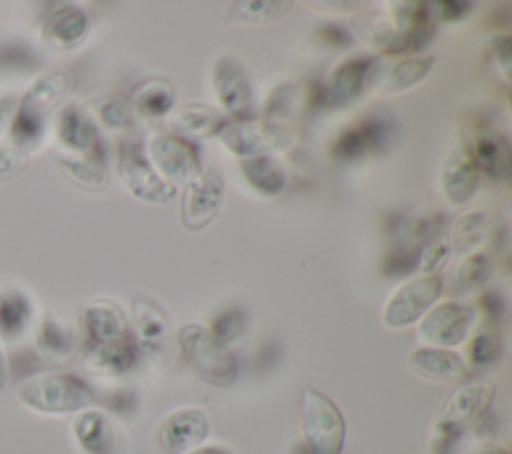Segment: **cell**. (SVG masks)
I'll use <instances>...</instances> for the list:
<instances>
[{
    "label": "cell",
    "mask_w": 512,
    "mask_h": 454,
    "mask_svg": "<svg viewBox=\"0 0 512 454\" xmlns=\"http://www.w3.org/2000/svg\"><path fill=\"white\" fill-rule=\"evenodd\" d=\"M72 86V74L66 70L46 72L28 86L8 126L14 148L28 152V148L38 144L44 134L46 118L64 102Z\"/></svg>",
    "instance_id": "6da1fadb"
},
{
    "label": "cell",
    "mask_w": 512,
    "mask_h": 454,
    "mask_svg": "<svg viewBox=\"0 0 512 454\" xmlns=\"http://www.w3.org/2000/svg\"><path fill=\"white\" fill-rule=\"evenodd\" d=\"M16 396L24 406L42 414L78 412L94 402V394L84 380L62 372H40L24 378Z\"/></svg>",
    "instance_id": "7a4b0ae2"
},
{
    "label": "cell",
    "mask_w": 512,
    "mask_h": 454,
    "mask_svg": "<svg viewBox=\"0 0 512 454\" xmlns=\"http://www.w3.org/2000/svg\"><path fill=\"white\" fill-rule=\"evenodd\" d=\"M300 432L310 454H340L346 436V424L340 408L314 388L300 396Z\"/></svg>",
    "instance_id": "3957f363"
},
{
    "label": "cell",
    "mask_w": 512,
    "mask_h": 454,
    "mask_svg": "<svg viewBox=\"0 0 512 454\" xmlns=\"http://www.w3.org/2000/svg\"><path fill=\"white\" fill-rule=\"evenodd\" d=\"M494 398V386L490 382H476L460 388L454 392L450 402L446 404L444 412L440 414L434 426V454H452L456 442L460 440L462 432L480 422V418L488 412L490 402Z\"/></svg>",
    "instance_id": "277c9868"
},
{
    "label": "cell",
    "mask_w": 512,
    "mask_h": 454,
    "mask_svg": "<svg viewBox=\"0 0 512 454\" xmlns=\"http://www.w3.org/2000/svg\"><path fill=\"white\" fill-rule=\"evenodd\" d=\"M178 344L188 364L196 374L212 386H228L238 376V362L234 354L220 344L208 328L186 324L178 332Z\"/></svg>",
    "instance_id": "5b68a950"
},
{
    "label": "cell",
    "mask_w": 512,
    "mask_h": 454,
    "mask_svg": "<svg viewBox=\"0 0 512 454\" xmlns=\"http://www.w3.org/2000/svg\"><path fill=\"white\" fill-rule=\"evenodd\" d=\"M220 142L238 158H272L292 146V134L264 120H236L218 130Z\"/></svg>",
    "instance_id": "8992f818"
},
{
    "label": "cell",
    "mask_w": 512,
    "mask_h": 454,
    "mask_svg": "<svg viewBox=\"0 0 512 454\" xmlns=\"http://www.w3.org/2000/svg\"><path fill=\"white\" fill-rule=\"evenodd\" d=\"M146 160L170 186H188L202 172L192 144L172 134L152 136L146 144Z\"/></svg>",
    "instance_id": "52a82bcc"
},
{
    "label": "cell",
    "mask_w": 512,
    "mask_h": 454,
    "mask_svg": "<svg viewBox=\"0 0 512 454\" xmlns=\"http://www.w3.org/2000/svg\"><path fill=\"white\" fill-rule=\"evenodd\" d=\"M118 176L128 188V192L150 204H164L168 202L176 190L174 186L166 184L146 160L142 146L138 140H124L118 150Z\"/></svg>",
    "instance_id": "ba28073f"
},
{
    "label": "cell",
    "mask_w": 512,
    "mask_h": 454,
    "mask_svg": "<svg viewBox=\"0 0 512 454\" xmlns=\"http://www.w3.org/2000/svg\"><path fill=\"white\" fill-rule=\"evenodd\" d=\"M224 198V178L212 166L202 170L196 180L184 186L180 202V222L188 232L206 228L220 210Z\"/></svg>",
    "instance_id": "9c48e42d"
},
{
    "label": "cell",
    "mask_w": 512,
    "mask_h": 454,
    "mask_svg": "<svg viewBox=\"0 0 512 454\" xmlns=\"http://www.w3.org/2000/svg\"><path fill=\"white\" fill-rule=\"evenodd\" d=\"M440 292L442 280L436 274L420 276L402 284L384 308V324L388 328H406L414 324L438 300Z\"/></svg>",
    "instance_id": "30bf717a"
},
{
    "label": "cell",
    "mask_w": 512,
    "mask_h": 454,
    "mask_svg": "<svg viewBox=\"0 0 512 454\" xmlns=\"http://www.w3.org/2000/svg\"><path fill=\"white\" fill-rule=\"evenodd\" d=\"M474 320V312L458 302H442L432 308L418 326L420 342L430 348H450L458 346Z\"/></svg>",
    "instance_id": "8fae6325"
},
{
    "label": "cell",
    "mask_w": 512,
    "mask_h": 454,
    "mask_svg": "<svg viewBox=\"0 0 512 454\" xmlns=\"http://www.w3.org/2000/svg\"><path fill=\"white\" fill-rule=\"evenodd\" d=\"M212 88L232 116H244L252 106V88L244 66L232 56H220L212 66Z\"/></svg>",
    "instance_id": "7c38bea8"
},
{
    "label": "cell",
    "mask_w": 512,
    "mask_h": 454,
    "mask_svg": "<svg viewBox=\"0 0 512 454\" xmlns=\"http://www.w3.org/2000/svg\"><path fill=\"white\" fill-rule=\"evenodd\" d=\"M208 418L198 408H180L166 416L158 430V444L166 454H184L208 436Z\"/></svg>",
    "instance_id": "4fadbf2b"
},
{
    "label": "cell",
    "mask_w": 512,
    "mask_h": 454,
    "mask_svg": "<svg viewBox=\"0 0 512 454\" xmlns=\"http://www.w3.org/2000/svg\"><path fill=\"white\" fill-rule=\"evenodd\" d=\"M376 60L368 56H358L342 62L334 72L330 74L326 86H324V102L336 108H342L350 102H354L364 86L370 82V74Z\"/></svg>",
    "instance_id": "5bb4252c"
},
{
    "label": "cell",
    "mask_w": 512,
    "mask_h": 454,
    "mask_svg": "<svg viewBox=\"0 0 512 454\" xmlns=\"http://www.w3.org/2000/svg\"><path fill=\"white\" fill-rule=\"evenodd\" d=\"M58 142L70 156H90L98 148V128L90 114L78 104H68L60 110L56 122Z\"/></svg>",
    "instance_id": "9a60e30c"
},
{
    "label": "cell",
    "mask_w": 512,
    "mask_h": 454,
    "mask_svg": "<svg viewBox=\"0 0 512 454\" xmlns=\"http://www.w3.org/2000/svg\"><path fill=\"white\" fill-rule=\"evenodd\" d=\"M442 190L448 202L464 204L472 198L478 188L480 172L472 160V154L466 146H458L442 168Z\"/></svg>",
    "instance_id": "2e32d148"
},
{
    "label": "cell",
    "mask_w": 512,
    "mask_h": 454,
    "mask_svg": "<svg viewBox=\"0 0 512 454\" xmlns=\"http://www.w3.org/2000/svg\"><path fill=\"white\" fill-rule=\"evenodd\" d=\"M88 28L90 20L84 10L76 6H62L46 18L42 26V38L56 50H70L82 44Z\"/></svg>",
    "instance_id": "e0dca14e"
},
{
    "label": "cell",
    "mask_w": 512,
    "mask_h": 454,
    "mask_svg": "<svg viewBox=\"0 0 512 454\" xmlns=\"http://www.w3.org/2000/svg\"><path fill=\"white\" fill-rule=\"evenodd\" d=\"M432 66H434L432 56L404 58V60H398V62L390 64L388 68H382V70H378V64H374L368 84L378 88L384 94L406 92L412 86L420 84L426 78V74L430 72Z\"/></svg>",
    "instance_id": "ac0fdd59"
},
{
    "label": "cell",
    "mask_w": 512,
    "mask_h": 454,
    "mask_svg": "<svg viewBox=\"0 0 512 454\" xmlns=\"http://www.w3.org/2000/svg\"><path fill=\"white\" fill-rule=\"evenodd\" d=\"M410 368L434 382H462L466 378V366L458 354L444 348H416L410 358Z\"/></svg>",
    "instance_id": "d6986e66"
},
{
    "label": "cell",
    "mask_w": 512,
    "mask_h": 454,
    "mask_svg": "<svg viewBox=\"0 0 512 454\" xmlns=\"http://www.w3.org/2000/svg\"><path fill=\"white\" fill-rule=\"evenodd\" d=\"M134 362L136 346L128 336L96 342L86 354V368L94 374L104 376L124 374L134 366Z\"/></svg>",
    "instance_id": "ffe728a7"
},
{
    "label": "cell",
    "mask_w": 512,
    "mask_h": 454,
    "mask_svg": "<svg viewBox=\"0 0 512 454\" xmlns=\"http://www.w3.org/2000/svg\"><path fill=\"white\" fill-rule=\"evenodd\" d=\"M72 432L76 442L86 454H112L116 444V434L100 410H80L72 422Z\"/></svg>",
    "instance_id": "44dd1931"
},
{
    "label": "cell",
    "mask_w": 512,
    "mask_h": 454,
    "mask_svg": "<svg viewBox=\"0 0 512 454\" xmlns=\"http://www.w3.org/2000/svg\"><path fill=\"white\" fill-rule=\"evenodd\" d=\"M470 154L478 172L490 178H506L510 174V146L504 136L494 132L476 136Z\"/></svg>",
    "instance_id": "7402d4cb"
},
{
    "label": "cell",
    "mask_w": 512,
    "mask_h": 454,
    "mask_svg": "<svg viewBox=\"0 0 512 454\" xmlns=\"http://www.w3.org/2000/svg\"><path fill=\"white\" fill-rule=\"evenodd\" d=\"M34 344L38 354L48 362H66L74 354L76 336L70 326L56 318H44L36 330Z\"/></svg>",
    "instance_id": "603a6c76"
},
{
    "label": "cell",
    "mask_w": 512,
    "mask_h": 454,
    "mask_svg": "<svg viewBox=\"0 0 512 454\" xmlns=\"http://www.w3.org/2000/svg\"><path fill=\"white\" fill-rule=\"evenodd\" d=\"M222 126H224L222 116L216 110L202 104L182 106L170 116V128L176 132V136L184 140L214 134Z\"/></svg>",
    "instance_id": "cb8c5ba5"
},
{
    "label": "cell",
    "mask_w": 512,
    "mask_h": 454,
    "mask_svg": "<svg viewBox=\"0 0 512 454\" xmlns=\"http://www.w3.org/2000/svg\"><path fill=\"white\" fill-rule=\"evenodd\" d=\"M84 326L94 344L128 336L122 312L114 304L102 300L84 308Z\"/></svg>",
    "instance_id": "d4e9b609"
},
{
    "label": "cell",
    "mask_w": 512,
    "mask_h": 454,
    "mask_svg": "<svg viewBox=\"0 0 512 454\" xmlns=\"http://www.w3.org/2000/svg\"><path fill=\"white\" fill-rule=\"evenodd\" d=\"M56 162L64 176L80 188L100 190L106 186V168L100 154L60 156Z\"/></svg>",
    "instance_id": "484cf974"
},
{
    "label": "cell",
    "mask_w": 512,
    "mask_h": 454,
    "mask_svg": "<svg viewBox=\"0 0 512 454\" xmlns=\"http://www.w3.org/2000/svg\"><path fill=\"white\" fill-rule=\"evenodd\" d=\"M246 182L262 196H278L286 188V176L272 158H246L240 162Z\"/></svg>",
    "instance_id": "4316f807"
},
{
    "label": "cell",
    "mask_w": 512,
    "mask_h": 454,
    "mask_svg": "<svg viewBox=\"0 0 512 454\" xmlns=\"http://www.w3.org/2000/svg\"><path fill=\"white\" fill-rule=\"evenodd\" d=\"M292 8V2H268V0H242L228 4V12L224 16L230 24H266L282 18Z\"/></svg>",
    "instance_id": "83f0119b"
},
{
    "label": "cell",
    "mask_w": 512,
    "mask_h": 454,
    "mask_svg": "<svg viewBox=\"0 0 512 454\" xmlns=\"http://www.w3.org/2000/svg\"><path fill=\"white\" fill-rule=\"evenodd\" d=\"M32 320V304L22 292L0 296V336L6 340L20 338Z\"/></svg>",
    "instance_id": "f1b7e54d"
},
{
    "label": "cell",
    "mask_w": 512,
    "mask_h": 454,
    "mask_svg": "<svg viewBox=\"0 0 512 454\" xmlns=\"http://www.w3.org/2000/svg\"><path fill=\"white\" fill-rule=\"evenodd\" d=\"M488 234V218L480 210H472L462 214L450 228V250H456L460 254L476 250L482 240Z\"/></svg>",
    "instance_id": "f546056e"
},
{
    "label": "cell",
    "mask_w": 512,
    "mask_h": 454,
    "mask_svg": "<svg viewBox=\"0 0 512 454\" xmlns=\"http://www.w3.org/2000/svg\"><path fill=\"white\" fill-rule=\"evenodd\" d=\"M130 104H134L146 116H152V118L164 116L174 106L172 86L166 80H158V78L146 80L134 90Z\"/></svg>",
    "instance_id": "4dcf8cb0"
},
{
    "label": "cell",
    "mask_w": 512,
    "mask_h": 454,
    "mask_svg": "<svg viewBox=\"0 0 512 454\" xmlns=\"http://www.w3.org/2000/svg\"><path fill=\"white\" fill-rule=\"evenodd\" d=\"M132 312H134V320H136V328H138L142 346L158 348L166 338V320H164L162 312L146 298L134 300Z\"/></svg>",
    "instance_id": "1f68e13d"
},
{
    "label": "cell",
    "mask_w": 512,
    "mask_h": 454,
    "mask_svg": "<svg viewBox=\"0 0 512 454\" xmlns=\"http://www.w3.org/2000/svg\"><path fill=\"white\" fill-rule=\"evenodd\" d=\"M356 32H358V36H360L366 44H370V46L382 50L384 54L390 50V46H392V44L396 42V38H398V32L394 30L392 22H388L384 16L372 14V12L360 16V18L356 20Z\"/></svg>",
    "instance_id": "d6a6232c"
},
{
    "label": "cell",
    "mask_w": 512,
    "mask_h": 454,
    "mask_svg": "<svg viewBox=\"0 0 512 454\" xmlns=\"http://www.w3.org/2000/svg\"><path fill=\"white\" fill-rule=\"evenodd\" d=\"M502 352V340L496 322L486 320L482 328H478L476 336L472 338L468 346V356L474 364H490L494 362Z\"/></svg>",
    "instance_id": "836d02e7"
},
{
    "label": "cell",
    "mask_w": 512,
    "mask_h": 454,
    "mask_svg": "<svg viewBox=\"0 0 512 454\" xmlns=\"http://www.w3.org/2000/svg\"><path fill=\"white\" fill-rule=\"evenodd\" d=\"M96 116L108 130H126L132 124V104L122 96H106L98 100Z\"/></svg>",
    "instance_id": "e575fe53"
},
{
    "label": "cell",
    "mask_w": 512,
    "mask_h": 454,
    "mask_svg": "<svg viewBox=\"0 0 512 454\" xmlns=\"http://www.w3.org/2000/svg\"><path fill=\"white\" fill-rule=\"evenodd\" d=\"M368 150H370V142H368L366 132H364V128L360 124L354 126V128H348L346 132H342L338 136V140L334 142V146H332L334 158L342 160V162L356 160L362 154H366Z\"/></svg>",
    "instance_id": "d590c367"
},
{
    "label": "cell",
    "mask_w": 512,
    "mask_h": 454,
    "mask_svg": "<svg viewBox=\"0 0 512 454\" xmlns=\"http://www.w3.org/2000/svg\"><path fill=\"white\" fill-rule=\"evenodd\" d=\"M418 248L406 246V244H396L384 258L382 262V272L388 278H402L418 268Z\"/></svg>",
    "instance_id": "8d00e7d4"
},
{
    "label": "cell",
    "mask_w": 512,
    "mask_h": 454,
    "mask_svg": "<svg viewBox=\"0 0 512 454\" xmlns=\"http://www.w3.org/2000/svg\"><path fill=\"white\" fill-rule=\"evenodd\" d=\"M490 276V262L484 254H470L456 272V282L462 290L480 288Z\"/></svg>",
    "instance_id": "74e56055"
},
{
    "label": "cell",
    "mask_w": 512,
    "mask_h": 454,
    "mask_svg": "<svg viewBox=\"0 0 512 454\" xmlns=\"http://www.w3.org/2000/svg\"><path fill=\"white\" fill-rule=\"evenodd\" d=\"M448 254H450L448 238H442L440 234H436L422 246L418 256V268L424 272V276H428L448 258Z\"/></svg>",
    "instance_id": "f35d334b"
},
{
    "label": "cell",
    "mask_w": 512,
    "mask_h": 454,
    "mask_svg": "<svg viewBox=\"0 0 512 454\" xmlns=\"http://www.w3.org/2000/svg\"><path fill=\"white\" fill-rule=\"evenodd\" d=\"M244 328V318H242V312L238 310H228V312H222L214 318L212 322V330L210 334L220 342V344H228L232 342Z\"/></svg>",
    "instance_id": "ab89813d"
},
{
    "label": "cell",
    "mask_w": 512,
    "mask_h": 454,
    "mask_svg": "<svg viewBox=\"0 0 512 454\" xmlns=\"http://www.w3.org/2000/svg\"><path fill=\"white\" fill-rule=\"evenodd\" d=\"M28 152L14 146H0V182L14 178L26 166Z\"/></svg>",
    "instance_id": "60d3db41"
},
{
    "label": "cell",
    "mask_w": 512,
    "mask_h": 454,
    "mask_svg": "<svg viewBox=\"0 0 512 454\" xmlns=\"http://www.w3.org/2000/svg\"><path fill=\"white\" fill-rule=\"evenodd\" d=\"M428 8H430V16L432 18H438V20H444V22H452V20L464 18L470 12L472 4L470 2H454V0H450V2H432V4H428Z\"/></svg>",
    "instance_id": "b9f144b4"
},
{
    "label": "cell",
    "mask_w": 512,
    "mask_h": 454,
    "mask_svg": "<svg viewBox=\"0 0 512 454\" xmlns=\"http://www.w3.org/2000/svg\"><path fill=\"white\" fill-rule=\"evenodd\" d=\"M318 34L326 44L338 46V48H346L352 42V32L342 24H324L318 30Z\"/></svg>",
    "instance_id": "7bdbcfd3"
},
{
    "label": "cell",
    "mask_w": 512,
    "mask_h": 454,
    "mask_svg": "<svg viewBox=\"0 0 512 454\" xmlns=\"http://www.w3.org/2000/svg\"><path fill=\"white\" fill-rule=\"evenodd\" d=\"M492 50H494V56H496L500 68L504 70V76H508V72H510V56H512L510 38H508V36L494 38V40H492Z\"/></svg>",
    "instance_id": "ee69618b"
},
{
    "label": "cell",
    "mask_w": 512,
    "mask_h": 454,
    "mask_svg": "<svg viewBox=\"0 0 512 454\" xmlns=\"http://www.w3.org/2000/svg\"><path fill=\"white\" fill-rule=\"evenodd\" d=\"M16 106H18V102L14 96H0V134L10 126Z\"/></svg>",
    "instance_id": "f6af8a7d"
},
{
    "label": "cell",
    "mask_w": 512,
    "mask_h": 454,
    "mask_svg": "<svg viewBox=\"0 0 512 454\" xmlns=\"http://www.w3.org/2000/svg\"><path fill=\"white\" fill-rule=\"evenodd\" d=\"M480 304H482L484 312H486L490 318L500 316V312H502V298H500L498 294H494V292L484 294V296L480 298Z\"/></svg>",
    "instance_id": "bcb514c9"
},
{
    "label": "cell",
    "mask_w": 512,
    "mask_h": 454,
    "mask_svg": "<svg viewBox=\"0 0 512 454\" xmlns=\"http://www.w3.org/2000/svg\"><path fill=\"white\" fill-rule=\"evenodd\" d=\"M6 382H8V360H6V354L0 346V390H4Z\"/></svg>",
    "instance_id": "7dc6e473"
},
{
    "label": "cell",
    "mask_w": 512,
    "mask_h": 454,
    "mask_svg": "<svg viewBox=\"0 0 512 454\" xmlns=\"http://www.w3.org/2000/svg\"><path fill=\"white\" fill-rule=\"evenodd\" d=\"M188 454H232V452L226 450V448H222V446H204V448L190 450Z\"/></svg>",
    "instance_id": "c3c4849f"
},
{
    "label": "cell",
    "mask_w": 512,
    "mask_h": 454,
    "mask_svg": "<svg viewBox=\"0 0 512 454\" xmlns=\"http://www.w3.org/2000/svg\"><path fill=\"white\" fill-rule=\"evenodd\" d=\"M474 454H508L504 448H500V446H494V444H484V446H480Z\"/></svg>",
    "instance_id": "681fc988"
}]
</instances>
